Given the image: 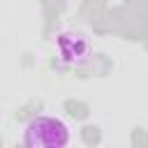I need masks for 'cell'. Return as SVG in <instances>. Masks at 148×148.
Wrapping results in <instances>:
<instances>
[{
  "label": "cell",
  "instance_id": "obj_1",
  "mask_svg": "<svg viewBox=\"0 0 148 148\" xmlns=\"http://www.w3.org/2000/svg\"><path fill=\"white\" fill-rule=\"evenodd\" d=\"M23 143L28 148H62L69 143V130L60 118L37 116L28 123Z\"/></svg>",
  "mask_w": 148,
  "mask_h": 148
}]
</instances>
